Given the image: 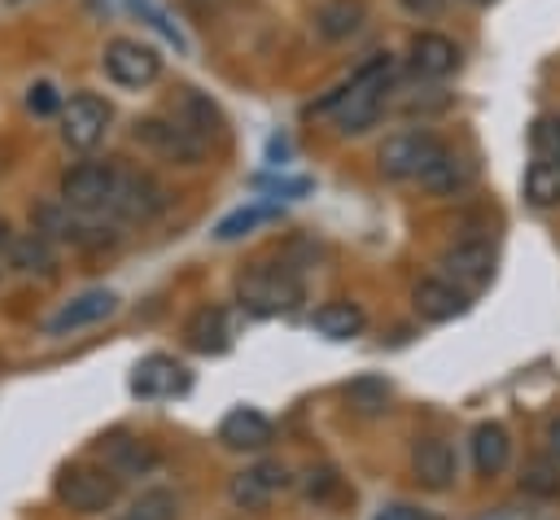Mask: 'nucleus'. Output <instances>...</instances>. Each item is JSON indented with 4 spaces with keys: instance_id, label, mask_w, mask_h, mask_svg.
<instances>
[{
    "instance_id": "f03ea898",
    "label": "nucleus",
    "mask_w": 560,
    "mask_h": 520,
    "mask_svg": "<svg viewBox=\"0 0 560 520\" xmlns=\"http://www.w3.org/2000/svg\"><path fill=\"white\" fill-rule=\"evenodd\" d=\"M166 188L149 175V170H131V166H114V188H109V205L122 223H149L166 210Z\"/></svg>"
},
{
    "instance_id": "7ed1b4c3",
    "label": "nucleus",
    "mask_w": 560,
    "mask_h": 520,
    "mask_svg": "<svg viewBox=\"0 0 560 520\" xmlns=\"http://www.w3.org/2000/svg\"><path fill=\"white\" fill-rule=\"evenodd\" d=\"M442 153H446V144L433 131H398L381 144L376 166L385 179H420Z\"/></svg>"
},
{
    "instance_id": "412c9836",
    "label": "nucleus",
    "mask_w": 560,
    "mask_h": 520,
    "mask_svg": "<svg viewBox=\"0 0 560 520\" xmlns=\"http://www.w3.org/2000/svg\"><path fill=\"white\" fill-rule=\"evenodd\" d=\"M512 459V441H508V428L503 424H477L472 433V463L481 476H499Z\"/></svg>"
},
{
    "instance_id": "f8f14e48",
    "label": "nucleus",
    "mask_w": 560,
    "mask_h": 520,
    "mask_svg": "<svg viewBox=\"0 0 560 520\" xmlns=\"http://www.w3.org/2000/svg\"><path fill=\"white\" fill-rule=\"evenodd\" d=\"M411 302H416V315L429 319V323H446V319L468 310V293L459 284H451L446 275H424L411 288Z\"/></svg>"
},
{
    "instance_id": "393cba45",
    "label": "nucleus",
    "mask_w": 560,
    "mask_h": 520,
    "mask_svg": "<svg viewBox=\"0 0 560 520\" xmlns=\"http://www.w3.org/2000/svg\"><path fill=\"white\" fill-rule=\"evenodd\" d=\"M525 201L547 210V205H560V157L542 153L529 170H525Z\"/></svg>"
},
{
    "instance_id": "39448f33",
    "label": "nucleus",
    "mask_w": 560,
    "mask_h": 520,
    "mask_svg": "<svg viewBox=\"0 0 560 520\" xmlns=\"http://www.w3.org/2000/svg\"><path fill=\"white\" fill-rule=\"evenodd\" d=\"M57 498L70 507V511H83V516H96L105 507H114L118 498V476L109 468H66L57 476Z\"/></svg>"
},
{
    "instance_id": "2f4dec72",
    "label": "nucleus",
    "mask_w": 560,
    "mask_h": 520,
    "mask_svg": "<svg viewBox=\"0 0 560 520\" xmlns=\"http://www.w3.org/2000/svg\"><path fill=\"white\" fill-rule=\"evenodd\" d=\"M442 4H446V0H402V9H407L411 17H438Z\"/></svg>"
},
{
    "instance_id": "a211bd4d",
    "label": "nucleus",
    "mask_w": 560,
    "mask_h": 520,
    "mask_svg": "<svg viewBox=\"0 0 560 520\" xmlns=\"http://www.w3.org/2000/svg\"><path fill=\"white\" fill-rule=\"evenodd\" d=\"M101 459H105V468H109L118 481H122V476H140V472H149V468L158 463L153 446H144L140 437H122V433L101 437Z\"/></svg>"
},
{
    "instance_id": "9d476101",
    "label": "nucleus",
    "mask_w": 560,
    "mask_h": 520,
    "mask_svg": "<svg viewBox=\"0 0 560 520\" xmlns=\"http://www.w3.org/2000/svg\"><path fill=\"white\" fill-rule=\"evenodd\" d=\"M442 275L451 284H459L464 293H477L494 275V249L486 240H459V245H451L442 253Z\"/></svg>"
},
{
    "instance_id": "f3484780",
    "label": "nucleus",
    "mask_w": 560,
    "mask_h": 520,
    "mask_svg": "<svg viewBox=\"0 0 560 520\" xmlns=\"http://www.w3.org/2000/svg\"><path fill=\"white\" fill-rule=\"evenodd\" d=\"M411 472L424 489H446L455 481V450L442 437H420L411 450Z\"/></svg>"
},
{
    "instance_id": "2eb2a0df",
    "label": "nucleus",
    "mask_w": 560,
    "mask_h": 520,
    "mask_svg": "<svg viewBox=\"0 0 560 520\" xmlns=\"http://www.w3.org/2000/svg\"><path fill=\"white\" fill-rule=\"evenodd\" d=\"M271 419L262 415V411H254V406H236V411H228L223 415V424H219V441L228 446V450H267L271 446Z\"/></svg>"
},
{
    "instance_id": "423d86ee",
    "label": "nucleus",
    "mask_w": 560,
    "mask_h": 520,
    "mask_svg": "<svg viewBox=\"0 0 560 520\" xmlns=\"http://www.w3.org/2000/svg\"><path fill=\"white\" fill-rule=\"evenodd\" d=\"M109 105L96 96V92H74L66 105H61V140L70 144V149H79V153H88V149H96L101 140H105V131H109Z\"/></svg>"
},
{
    "instance_id": "f257e3e1",
    "label": "nucleus",
    "mask_w": 560,
    "mask_h": 520,
    "mask_svg": "<svg viewBox=\"0 0 560 520\" xmlns=\"http://www.w3.org/2000/svg\"><path fill=\"white\" fill-rule=\"evenodd\" d=\"M389 79H394V61L385 52H376L372 61H363L346 79V96L337 105V122H341L346 135H359V131H368L381 118L385 96H389Z\"/></svg>"
},
{
    "instance_id": "a878e982",
    "label": "nucleus",
    "mask_w": 560,
    "mask_h": 520,
    "mask_svg": "<svg viewBox=\"0 0 560 520\" xmlns=\"http://www.w3.org/2000/svg\"><path fill=\"white\" fill-rule=\"evenodd\" d=\"M9 258L18 271H52V240L39 232L18 236V240H9Z\"/></svg>"
},
{
    "instance_id": "c85d7f7f",
    "label": "nucleus",
    "mask_w": 560,
    "mask_h": 520,
    "mask_svg": "<svg viewBox=\"0 0 560 520\" xmlns=\"http://www.w3.org/2000/svg\"><path fill=\"white\" fill-rule=\"evenodd\" d=\"M26 109H31V114H39V118L57 114V109H61V96H57V87H52V83H35V87L26 92Z\"/></svg>"
},
{
    "instance_id": "f704fd0d",
    "label": "nucleus",
    "mask_w": 560,
    "mask_h": 520,
    "mask_svg": "<svg viewBox=\"0 0 560 520\" xmlns=\"http://www.w3.org/2000/svg\"><path fill=\"white\" fill-rule=\"evenodd\" d=\"M9 240H13V236H9V223H4V218H0V249H4V245H9Z\"/></svg>"
},
{
    "instance_id": "dca6fc26",
    "label": "nucleus",
    "mask_w": 560,
    "mask_h": 520,
    "mask_svg": "<svg viewBox=\"0 0 560 520\" xmlns=\"http://www.w3.org/2000/svg\"><path fill=\"white\" fill-rule=\"evenodd\" d=\"M118 310V297L109 288H88L79 293L74 302H66L52 319H48V332H74V328H88V323H101Z\"/></svg>"
},
{
    "instance_id": "1a4fd4ad",
    "label": "nucleus",
    "mask_w": 560,
    "mask_h": 520,
    "mask_svg": "<svg viewBox=\"0 0 560 520\" xmlns=\"http://www.w3.org/2000/svg\"><path fill=\"white\" fill-rule=\"evenodd\" d=\"M293 302H298V280L284 267H254L249 275H241V306L258 315H276L289 310Z\"/></svg>"
},
{
    "instance_id": "0eeeda50",
    "label": "nucleus",
    "mask_w": 560,
    "mask_h": 520,
    "mask_svg": "<svg viewBox=\"0 0 560 520\" xmlns=\"http://www.w3.org/2000/svg\"><path fill=\"white\" fill-rule=\"evenodd\" d=\"M136 140H140L153 157L179 162V166H197L201 153H206V144H201L197 135H188L175 118H140V122H136Z\"/></svg>"
},
{
    "instance_id": "ddd939ff",
    "label": "nucleus",
    "mask_w": 560,
    "mask_h": 520,
    "mask_svg": "<svg viewBox=\"0 0 560 520\" xmlns=\"http://www.w3.org/2000/svg\"><path fill=\"white\" fill-rule=\"evenodd\" d=\"M407 61H411V70H416L420 79H446V74H455V66H459V48H455V39H446V35H438V31H420V35L407 44Z\"/></svg>"
},
{
    "instance_id": "e433bc0d",
    "label": "nucleus",
    "mask_w": 560,
    "mask_h": 520,
    "mask_svg": "<svg viewBox=\"0 0 560 520\" xmlns=\"http://www.w3.org/2000/svg\"><path fill=\"white\" fill-rule=\"evenodd\" d=\"M468 4H490V0H468Z\"/></svg>"
},
{
    "instance_id": "473e14b6",
    "label": "nucleus",
    "mask_w": 560,
    "mask_h": 520,
    "mask_svg": "<svg viewBox=\"0 0 560 520\" xmlns=\"http://www.w3.org/2000/svg\"><path fill=\"white\" fill-rule=\"evenodd\" d=\"M547 476H551L547 468H534V481H529V485H534V489H560V481H547Z\"/></svg>"
},
{
    "instance_id": "4468645a",
    "label": "nucleus",
    "mask_w": 560,
    "mask_h": 520,
    "mask_svg": "<svg viewBox=\"0 0 560 520\" xmlns=\"http://www.w3.org/2000/svg\"><path fill=\"white\" fill-rule=\"evenodd\" d=\"M184 389H188V376L166 354H149L131 371V393H140V398H171V393H184Z\"/></svg>"
},
{
    "instance_id": "c9c22d12",
    "label": "nucleus",
    "mask_w": 560,
    "mask_h": 520,
    "mask_svg": "<svg viewBox=\"0 0 560 520\" xmlns=\"http://www.w3.org/2000/svg\"><path fill=\"white\" fill-rule=\"evenodd\" d=\"M381 520H402V516H398V511H385V516H381Z\"/></svg>"
},
{
    "instance_id": "6ab92c4d",
    "label": "nucleus",
    "mask_w": 560,
    "mask_h": 520,
    "mask_svg": "<svg viewBox=\"0 0 560 520\" xmlns=\"http://www.w3.org/2000/svg\"><path fill=\"white\" fill-rule=\"evenodd\" d=\"M284 485H289V472H284L280 463H258V468L232 476V503H241V507H262V503H267L276 489H284Z\"/></svg>"
},
{
    "instance_id": "20e7f679",
    "label": "nucleus",
    "mask_w": 560,
    "mask_h": 520,
    "mask_svg": "<svg viewBox=\"0 0 560 520\" xmlns=\"http://www.w3.org/2000/svg\"><path fill=\"white\" fill-rule=\"evenodd\" d=\"M101 70H105L118 87H149V83H158V74H162V57H158V48L118 35V39L105 44Z\"/></svg>"
},
{
    "instance_id": "72a5a7b5",
    "label": "nucleus",
    "mask_w": 560,
    "mask_h": 520,
    "mask_svg": "<svg viewBox=\"0 0 560 520\" xmlns=\"http://www.w3.org/2000/svg\"><path fill=\"white\" fill-rule=\"evenodd\" d=\"M547 446H551V454L560 459V419H551V428H547Z\"/></svg>"
},
{
    "instance_id": "cd10ccee",
    "label": "nucleus",
    "mask_w": 560,
    "mask_h": 520,
    "mask_svg": "<svg viewBox=\"0 0 560 520\" xmlns=\"http://www.w3.org/2000/svg\"><path fill=\"white\" fill-rule=\"evenodd\" d=\"M267 218H271V210H267V205H249V210L228 214V218L214 227V236H219V240H236V236H245L249 227H258V223H267Z\"/></svg>"
},
{
    "instance_id": "aec40b11",
    "label": "nucleus",
    "mask_w": 560,
    "mask_h": 520,
    "mask_svg": "<svg viewBox=\"0 0 560 520\" xmlns=\"http://www.w3.org/2000/svg\"><path fill=\"white\" fill-rule=\"evenodd\" d=\"M368 22V4L363 0H328L315 9V35L337 44V39H350L359 26Z\"/></svg>"
},
{
    "instance_id": "5701e85b",
    "label": "nucleus",
    "mask_w": 560,
    "mask_h": 520,
    "mask_svg": "<svg viewBox=\"0 0 560 520\" xmlns=\"http://www.w3.org/2000/svg\"><path fill=\"white\" fill-rule=\"evenodd\" d=\"M472 175H477V166L468 162V157H459V153H442L424 175H420V184L429 188V192H438V197H446V192H459V188H468L472 184Z\"/></svg>"
},
{
    "instance_id": "c756f323",
    "label": "nucleus",
    "mask_w": 560,
    "mask_h": 520,
    "mask_svg": "<svg viewBox=\"0 0 560 520\" xmlns=\"http://www.w3.org/2000/svg\"><path fill=\"white\" fill-rule=\"evenodd\" d=\"M529 135H534V144H538L542 153H551V157H560V118H538Z\"/></svg>"
},
{
    "instance_id": "4be33fe9",
    "label": "nucleus",
    "mask_w": 560,
    "mask_h": 520,
    "mask_svg": "<svg viewBox=\"0 0 560 520\" xmlns=\"http://www.w3.org/2000/svg\"><path fill=\"white\" fill-rule=\"evenodd\" d=\"M311 328L328 341H350L363 332V310L354 302H324L315 315H311Z\"/></svg>"
},
{
    "instance_id": "bb28decb",
    "label": "nucleus",
    "mask_w": 560,
    "mask_h": 520,
    "mask_svg": "<svg viewBox=\"0 0 560 520\" xmlns=\"http://www.w3.org/2000/svg\"><path fill=\"white\" fill-rule=\"evenodd\" d=\"M118 520H179V498L171 489H144Z\"/></svg>"
},
{
    "instance_id": "b1692460",
    "label": "nucleus",
    "mask_w": 560,
    "mask_h": 520,
    "mask_svg": "<svg viewBox=\"0 0 560 520\" xmlns=\"http://www.w3.org/2000/svg\"><path fill=\"white\" fill-rule=\"evenodd\" d=\"M184 341L197 350V354H219L228 345V323H223V310L219 306H201L188 323H184Z\"/></svg>"
},
{
    "instance_id": "9b49d317",
    "label": "nucleus",
    "mask_w": 560,
    "mask_h": 520,
    "mask_svg": "<svg viewBox=\"0 0 560 520\" xmlns=\"http://www.w3.org/2000/svg\"><path fill=\"white\" fill-rule=\"evenodd\" d=\"M171 118H175L188 135H197L201 144H210V140L223 135V109H219L206 92H197V87H179V92H175Z\"/></svg>"
},
{
    "instance_id": "6e6552de",
    "label": "nucleus",
    "mask_w": 560,
    "mask_h": 520,
    "mask_svg": "<svg viewBox=\"0 0 560 520\" xmlns=\"http://www.w3.org/2000/svg\"><path fill=\"white\" fill-rule=\"evenodd\" d=\"M109 188H114V166H105V162H79L61 179V201L74 214H96V210L109 205Z\"/></svg>"
},
{
    "instance_id": "7c9ffc66",
    "label": "nucleus",
    "mask_w": 560,
    "mask_h": 520,
    "mask_svg": "<svg viewBox=\"0 0 560 520\" xmlns=\"http://www.w3.org/2000/svg\"><path fill=\"white\" fill-rule=\"evenodd\" d=\"M131 9H136V13H144V17H149V22H153V26H158V31L166 35V39H175V44H184V39H179V31H175V26L166 22V13H162V9H153L149 0H131Z\"/></svg>"
}]
</instances>
